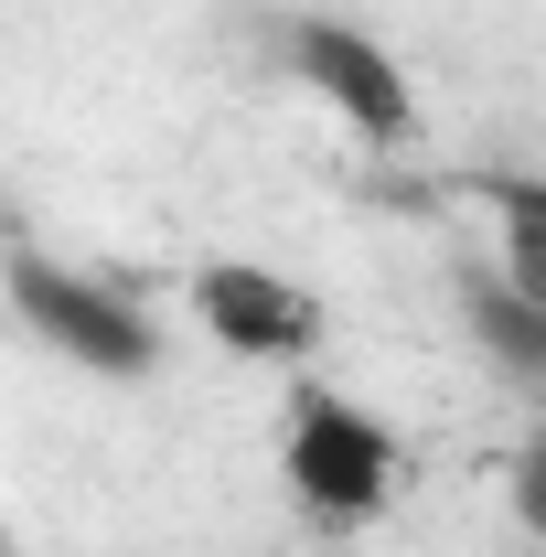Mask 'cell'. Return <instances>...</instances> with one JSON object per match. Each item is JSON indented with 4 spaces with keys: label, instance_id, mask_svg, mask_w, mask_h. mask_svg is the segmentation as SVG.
Here are the masks:
<instances>
[{
    "label": "cell",
    "instance_id": "cell-7",
    "mask_svg": "<svg viewBox=\"0 0 546 557\" xmlns=\"http://www.w3.org/2000/svg\"><path fill=\"white\" fill-rule=\"evenodd\" d=\"M514 525L546 547V440H525V450H514Z\"/></svg>",
    "mask_w": 546,
    "mask_h": 557
},
{
    "label": "cell",
    "instance_id": "cell-5",
    "mask_svg": "<svg viewBox=\"0 0 546 557\" xmlns=\"http://www.w3.org/2000/svg\"><path fill=\"white\" fill-rule=\"evenodd\" d=\"M461 311H472L482 354H493L504 375H546V300H536V289H514V278H472Z\"/></svg>",
    "mask_w": 546,
    "mask_h": 557
},
{
    "label": "cell",
    "instance_id": "cell-6",
    "mask_svg": "<svg viewBox=\"0 0 546 557\" xmlns=\"http://www.w3.org/2000/svg\"><path fill=\"white\" fill-rule=\"evenodd\" d=\"M493 214H504V247H514V269H504V278L546 300V183H504Z\"/></svg>",
    "mask_w": 546,
    "mask_h": 557
},
{
    "label": "cell",
    "instance_id": "cell-1",
    "mask_svg": "<svg viewBox=\"0 0 546 557\" xmlns=\"http://www.w3.org/2000/svg\"><path fill=\"white\" fill-rule=\"evenodd\" d=\"M278 472H289V493L311 515L364 525L397 493V429L375 408H353V397H333V386H300L289 397V440H278Z\"/></svg>",
    "mask_w": 546,
    "mask_h": 557
},
{
    "label": "cell",
    "instance_id": "cell-3",
    "mask_svg": "<svg viewBox=\"0 0 546 557\" xmlns=\"http://www.w3.org/2000/svg\"><path fill=\"white\" fill-rule=\"evenodd\" d=\"M289 75H300L353 139H375V150H397V139L418 129L408 65H397L375 33H353V22H289Z\"/></svg>",
    "mask_w": 546,
    "mask_h": 557
},
{
    "label": "cell",
    "instance_id": "cell-2",
    "mask_svg": "<svg viewBox=\"0 0 546 557\" xmlns=\"http://www.w3.org/2000/svg\"><path fill=\"white\" fill-rule=\"evenodd\" d=\"M11 311L65 354V364L108 375V386H129V375L161 364V333H150V311H139L129 289L75 278V269H54V258H11Z\"/></svg>",
    "mask_w": 546,
    "mask_h": 557
},
{
    "label": "cell",
    "instance_id": "cell-4",
    "mask_svg": "<svg viewBox=\"0 0 546 557\" xmlns=\"http://www.w3.org/2000/svg\"><path fill=\"white\" fill-rule=\"evenodd\" d=\"M194 322L225 354H247V364H289V354L322 344V300L300 278H278V269H247V258L194 269Z\"/></svg>",
    "mask_w": 546,
    "mask_h": 557
}]
</instances>
